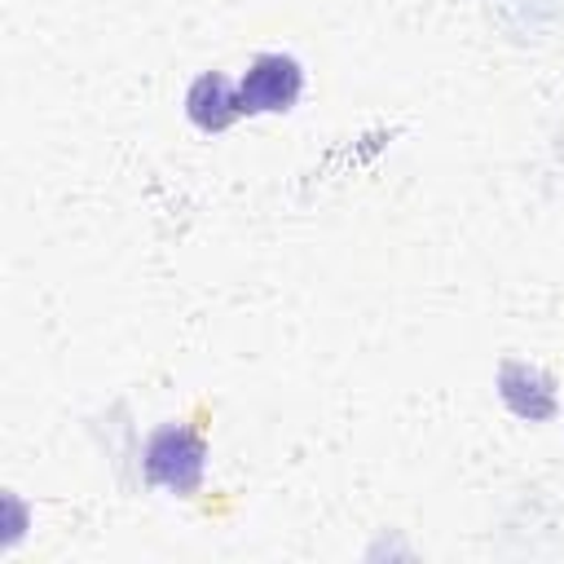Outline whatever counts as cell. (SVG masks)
I'll return each instance as SVG.
<instances>
[{
  "label": "cell",
  "instance_id": "obj_1",
  "mask_svg": "<svg viewBox=\"0 0 564 564\" xmlns=\"http://www.w3.org/2000/svg\"><path fill=\"white\" fill-rule=\"evenodd\" d=\"M141 467H145L150 485H159L176 498H194L207 476V445L189 423H163L145 436Z\"/></svg>",
  "mask_w": 564,
  "mask_h": 564
},
{
  "label": "cell",
  "instance_id": "obj_2",
  "mask_svg": "<svg viewBox=\"0 0 564 564\" xmlns=\"http://www.w3.org/2000/svg\"><path fill=\"white\" fill-rule=\"evenodd\" d=\"M304 66L291 53H256L238 75V110L251 115H286L304 97Z\"/></svg>",
  "mask_w": 564,
  "mask_h": 564
},
{
  "label": "cell",
  "instance_id": "obj_3",
  "mask_svg": "<svg viewBox=\"0 0 564 564\" xmlns=\"http://www.w3.org/2000/svg\"><path fill=\"white\" fill-rule=\"evenodd\" d=\"M494 383H498V401L524 423H546V419L560 414L555 379L533 361H520V357L498 361V379Z\"/></svg>",
  "mask_w": 564,
  "mask_h": 564
},
{
  "label": "cell",
  "instance_id": "obj_4",
  "mask_svg": "<svg viewBox=\"0 0 564 564\" xmlns=\"http://www.w3.org/2000/svg\"><path fill=\"white\" fill-rule=\"evenodd\" d=\"M185 119H189L198 132H207V137L234 128V123L242 119V110H238V79H229V75H220V70L194 75L189 88H185Z\"/></svg>",
  "mask_w": 564,
  "mask_h": 564
}]
</instances>
